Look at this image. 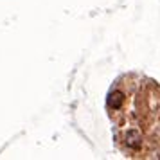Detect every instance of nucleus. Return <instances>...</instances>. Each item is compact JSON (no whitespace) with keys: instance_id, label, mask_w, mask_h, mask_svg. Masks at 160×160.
Masks as SVG:
<instances>
[{"instance_id":"nucleus-1","label":"nucleus","mask_w":160,"mask_h":160,"mask_svg":"<svg viewBox=\"0 0 160 160\" xmlns=\"http://www.w3.org/2000/svg\"><path fill=\"white\" fill-rule=\"evenodd\" d=\"M122 101H124V95L121 92H112L108 97V106L110 108H121Z\"/></svg>"},{"instance_id":"nucleus-2","label":"nucleus","mask_w":160,"mask_h":160,"mask_svg":"<svg viewBox=\"0 0 160 160\" xmlns=\"http://www.w3.org/2000/svg\"><path fill=\"white\" fill-rule=\"evenodd\" d=\"M126 144L130 146V148H138L140 146V137H138L137 133H130L126 137Z\"/></svg>"}]
</instances>
